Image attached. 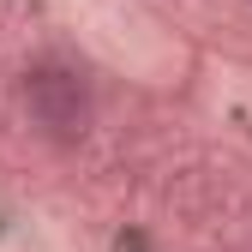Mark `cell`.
<instances>
[{
    "instance_id": "cell-1",
    "label": "cell",
    "mask_w": 252,
    "mask_h": 252,
    "mask_svg": "<svg viewBox=\"0 0 252 252\" xmlns=\"http://www.w3.org/2000/svg\"><path fill=\"white\" fill-rule=\"evenodd\" d=\"M30 108L54 132H78L84 126V84L72 72H36L30 78Z\"/></svg>"
}]
</instances>
